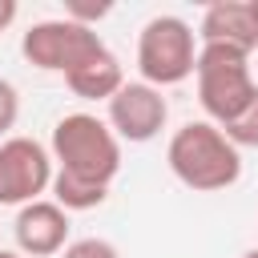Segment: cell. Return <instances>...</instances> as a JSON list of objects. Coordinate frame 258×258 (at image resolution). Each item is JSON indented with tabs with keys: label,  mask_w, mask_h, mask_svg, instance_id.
<instances>
[{
	"label": "cell",
	"mask_w": 258,
	"mask_h": 258,
	"mask_svg": "<svg viewBox=\"0 0 258 258\" xmlns=\"http://www.w3.org/2000/svg\"><path fill=\"white\" fill-rule=\"evenodd\" d=\"M48 153H52L60 173L105 185V189L121 173V137L97 113H64L52 125Z\"/></svg>",
	"instance_id": "obj_2"
},
{
	"label": "cell",
	"mask_w": 258,
	"mask_h": 258,
	"mask_svg": "<svg viewBox=\"0 0 258 258\" xmlns=\"http://www.w3.org/2000/svg\"><path fill=\"white\" fill-rule=\"evenodd\" d=\"M64 85H69L77 97H85V101H105V105H109V97L125 85V73H121V60L113 56V48L105 44V48L93 52L85 64H77V69L64 77Z\"/></svg>",
	"instance_id": "obj_10"
},
{
	"label": "cell",
	"mask_w": 258,
	"mask_h": 258,
	"mask_svg": "<svg viewBox=\"0 0 258 258\" xmlns=\"http://www.w3.org/2000/svg\"><path fill=\"white\" fill-rule=\"evenodd\" d=\"M165 165L185 189L218 194L242 177V149L214 121H185L165 145Z\"/></svg>",
	"instance_id": "obj_1"
},
{
	"label": "cell",
	"mask_w": 258,
	"mask_h": 258,
	"mask_svg": "<svg viewBox=\"0 0 258 258\" xmlns=\"http://www.w3.org/2000/svg\"><path fill=\"white\" fill-rule=\"evenodd\" d=\"M105 40L97 28H85L69 16H56V20H36L24 36H20V52L32 69L40 73H60L69 77L77 64H85L93 52H101Z\"/></svg>",
	"instance_id": "obj_5"
},
{
	"label": "cell",
	"mask_w": 258,
	"mask_h": 258,
	"mask_svg": "<svg viewBox=\"0 0 258 258\" xmlns=\"http://www.w3.org/2000/svg\"><path fill=\"white\" fill-rule=\"evenodd\" d=\"M242 258H258V246H250V250H242Z\"/></svg>",
	"instance_id": "obj_17"
},
{
	"label": "cell",
	"mask_w": 258,
	"mask_h": 258,
	"mask_svg": "<svg viewBox=\"0 0 258 258\" xmlns=\"http://www.w3.org/2000/svg\"><path fill=\"white\" fill-rule=\"evenodd\" d=\"M0 258H24L20 250H0Z\"/></svg>",
	"instance_id": "obj_16"
},
{
	"label": "cell",
	"mask_w": 258,
	"mask_h": 258,
	"mask_svg": "<svg viewBox=\"0 0 258 258\" xmlns=\"http://www.w3.org/2000/svg\"><path fill=\"white\" fill-rule=\"evenodd\" d=\"M16 12H20V8H16V0H0V32L16 20Z\"/></svg>",
	"instance_id": "obj_15"
},
{
	"label": "cell",
	"mask_w": 258,
	"mask_h": 258,
	"mask_svg": "<svg viewBox=\"0 0 258 258\" xmlns=\"http://www.w3.org/2000/svg\"><path fill=\"white\" fill-rule=\"evenodd\" d=\"M69 210L56 206L52 198H40V202H28L16 210V222H12V234H16V250L24 258H52L69 246Z\"/></svg>",
	"instance_id": "obj_8"
},
{
	"label": "cell",
	"mask_w": 258,
	"mask_h": 258,
	"mask_svg": "<svg viewBox=\"0 0 258 258\" xmlns=\"http://www.w3.org/2000/svg\"><path fill=\"white\" fill-rule=\"evenodd\" d=\"M52 177H56V161L48 145L20 133L0 141V206L20 210L28 202H40L52 189Z\"/></svg>",
	"instance_id": "obj_6"
},
{
	"label": "cell",
	"mask_w": 258,
	"mask_h": 258,
	"mask_svg": "<svg viewBox=\"0 0 258 258\" xmlns=\"http://www.w3.org/2000/svg\"><path fill=\"white\" fill-rule=\"evenodd\" d=\"M250 12H254V20H258V0H250Z\"/></svg>",
	"instance_id": "obj_18"
},
{
	"label": "cell",
	"mask_w": 258,
	"mask_h": 258,
	"mask_svg": "<svg viewBox=\"0 0 258 258\" xmlns=\"http://www.w3.org/2000/svg\"><path fill=\"white\" fill-rule=\"evenodd\" d=\"M198 44H230L242 52H258V20L250 0H218L198 20Z\"/></svg>",
	"instance_id": "obj_9"
},
{
	"label": "cell",
	"mask_w": 258,
	"mask_h": 258,
	"mask_svg": "<svg viewBox=\"0 0 258 258\" xmlns=\"http://www.w3.org/2000/svg\"><path fill=\"white\" fill-rule=\"evenodd\" d=\"M194 81H198V101L206 109V121H214L218 129L230 125L258 93L250 52L230 48V44H202Z\"/></svg>",
	"instance_id": "obj_3"
},
{
	"label": "cell",
	"mask_w": 258,
	"mask_h": 258,
	"mask_svg": "<svg viewBox=\"0 0 258 258\" xmlns=\"http://www.w3.org/2000/svg\"><path fill=\"white\" fill-rule=\"evenodd\" d=\"M60 258H121V250L109 238H77L60 250Z\"/></svg>",
	"instance_id": "obj_13"
},
{
	"label": "cell",
	"mask_w": 258,
	"mask_h": 258,
	"mask_svg": "<svg viewBox=\"0 0 258 258\" xmlns=\"http://www.w3.org/2000/svg\"><path fill=\"white\" fill-rule=\"evenodd\" d=\"M105 121H109V129L121 137V145H125V141H129V145H145V141H153V137L165 129L169 105H165L161 89H153V85H145V81H125V85L109 97Z\"/></svg>",
	"instance_id": "obj_7"
},
{
	"label": "cell",
	"mask_w": 258,
	"mask_h": 258,
	"mask_svg": "<svg viewBox=\"0 0 258 258\" xmlns=\"http://www.w3.org/2000/svg\"><path fill=\"white\" fill-rule=\"evenodd\" d=\"M198 48L202 44H198L194 24L173 12H161V16L145 20L137 32V73L153 89L181 85L198 69Z\"/></svg>",
	"instance_id": "obj_4"
},
{
	"label": "cell",
	"mask_w": 258,
	"mask_h": 258,
	"mask_svg": "<svg viewBox=\"0 0 258 258\" xmlns=\"http://www.w3.org/2000/svg\"><path fill=\"white\" fill-rule=\"evenodd\" d=\"M105 198H109V189H105V185H93V181L69 177V173H60V169H56V177H52V202H56V206H64L69 214L97 210V206H105Z\"/></svg>",
	"instance_id": "obj_11"
},
{
	"label": "cell",
	"mask_w": 258,
	"mask_h": 258,
	"mask_svg": "<svg viewBox=\"0 0 258 258\" xmlns=\"http://www.w3.org/2000/svg\"><path fill=\"white\" fill-rule=\"evenodd\" d=\"M222 133H226L238 149H258V93H254V101H250L230 125H222Z\"/></svg>",
	"instance_id": "obj_12"
},
{
	"label": "cell",
	"mask_w": 258,
	"mask_h": 258,
	"mask_svg": "<svg viewBox=\"0 0 258 258\" xmlns=\"http://www.w3.org/2000/svg\"><path fill=\"white\" fill-rule=\"evenodd\" d=\"M16 117H20V93L8 77H0V137H12Z\"/></svg>",
	"instance_id": "obj_14"
}]
</instances>
